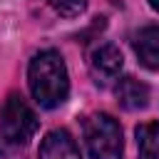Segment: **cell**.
I'll return each instance as SVG.
<instances>
[{"label": "cell", "instance_id": "6da1fadb", "mask_svg": "<svg viewBox=\"0 0 159 159\" xmlns=\"http://www.w3.org/2000/svg\"><path fill=\"white\" fill-rule=\"evenodd\" d=\"M27 82L40 107H47V109L60 107L70 94V80H67V67H65L62 55L55 50L37 52L30 60Z\"/></svg>", "mask_w": 159, "mask_h": 159}, {"label": "cell", "instance_id": "7a4b0ae2", "mask_svg": "<svg viewBox=\"0 0 159 159\" xmlns=\"http://www.w3.org/2000/svg\"><path fill=\"white\" fill-rule=\"evenodd\" d=\"M37 129V117L20 94H10L0 109V139L10 147H25Z\"/></svg>", "mask_w": 159, "mask_h": 159}, {"label": "cell", "instance_id": "3957f363", "mask_svg": "<svg viewBox=\"0 0 159 159\" xmlns=\"http://www.w3.org/2000/svg\"><path fill=\"white\" fill-rule=\"evenodd\" d=\"M84 144L92 159H122V129L109 114H89L84 122Z\"/></svg>", "mask_w": 159, "mask_h": 159}, {"label": "cell", "instance_id": "277c9868", "mask_svg": "<svg viewBox=\"0 0 159 159\" xmlns=\"http://www.w3.org/2000/svg\"><path fill=\"white\" fill-rule=\"evenodd\" d=\"M122 65H124L122 52L114 45H102L89 57V70H92V77L97 84H107V82L117 80L122 72Z\"/></svg>", "mask_w": 159, "mask_h": 159}, {"label": "cell", "instance_id": "5b68a950", "mask_svg": "<svg viewBox=\"0 0 159 159\" xmlns=\"http://www.w3.org/2000/svg\"><path fill=\"white\" fill-rule=\"evenodd\" d=\"M40 159H82L67 129H52L40 144Z\"/></svg>", "mask_w": 159, "mask_h": 159}, {"label": "cell", "instance_id": "8992f818", "mask_svg": "<svg viewBox=\"0 0 159 159\" xmlns=\"http://www.w3.org/2000/svg\"><path fill=\"white\" fill-rule=\"evenodd\" d=\"M132 47H134V52L144 67L159 70V27L157 25L142 27L132 40Z\"/></svg>", "mask_w": 159, "mask_h": 159}, {"label": "cell", "instance_id": "52a82bcc", "mask_svg": "<svg viewBox=\"0 0 159 159\" xmlns=\"http://www.w3.org/2000/svg\"><path fill=\"white\" fill-rule=\"evenodd\" d=\"M114 94L124 109H144L149 104V87L134 77H122L114 87Z\"/></svg>", "mask_w": 159, "mask_h": 159}, {"label": "cell", "instance_id": "ba28073f", "mask_svg": "<svg viewBox=\"0 0 159 159\" xmlns=\"http://www.w3.org/2000/svg\"><path fill=\"white\" fill-rule=\"evenodd\" d=\"M139 159H159V122H147L137 127Z\"/></svg>", "mask_w": 159, "mask_h": 159}, {"label": "cell", "instance_id": "9c48e42d", "mask_svg": "<svg viewBox=\"0 0 159 159\" xmlns=\"http://www.w3.org/2000/svg\"><path fill=\"white\" fill-rule=\"evenodd\" d=\"M60 15H67V17H72V15H80L82 10H84V2L87 0H47Z\"/></svg>", "mask_w": 159, "mask_h": 159}, {"label": "cell", "instance_id": "30bf717a", "mask_svg": "<svg viewBox=\"0 0 159 159\" xmlns=\"http://www.w3.org/2000/svg\"><path fill=\"white\" fill-rule=\"evenodd\" d=\"M149 5H152V7L157 10V12H159V0H149Z\"/></svg>", "mask_w": 159, "mask_h": 159}]
</instances>
